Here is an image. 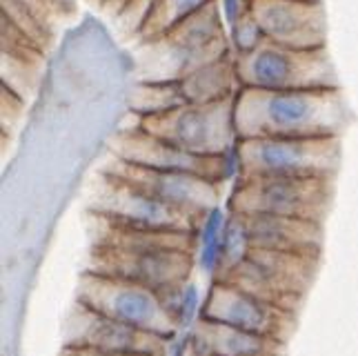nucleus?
I'll return each instance as SVG.
<instances>
[{"mask_svg":"<svg viewBox=\"0 0 358 356\" xmlns=\"http://www.w3.org/2000/svg\"><path fill=\"white\" fill-rule=\"evenodd\" d=\"M234 122L243 138H341L350 122L341 87L267 92L241 87Z\"/></svg>","mask_w":358,"mask_h":356,"instance_id":"nucleus-1","label":"nucleus"},{"mask_svg":"<svg viewBox=\"0 0 358 356\" xmlns=\"http://www.w3.org/2000/svg\"><path fill=\"white\" fill-rule=\"evenodd\" d=\"M227 56H231V45L216 0L165 36L143 43L141 83H180Z\"/></svg>","mask_w":358,"mask_h":356,"instance_id":"nucleus-2","label":"nucleus"},{"mask_svg":"<svg viewBox=\"0 0 358 356\" xmlns=\"http://www.w3.org/2000/svg\"><path fill=\"white\" fill-rule=\"evenodd\" d=\"M341 138H243L236 143V178H334Z\"/></svg>","mask_w":358,"mask_h":356,"instance_id":"nucleus-3","label":"nucleus"},{"mask_svg":"<svg viewBox=\"0 0 358 356\" xmlns=\"http://www.w3.org/2000/svg\"><path fill=\"white\" fill-rule=\"evenodd\" d=\"M316 265L314 256L247 250L238 261L216 269V280H225L296 314L312 285Z\"/></svg>","mask_w":358,"mask_h":356,"instance_id":"nucleus-4","label":"nucleus"},{"mask_svg":"<svg viewBox=\"0 0 358 356\" xmlns=\"http://www.w3.org/2000/svg\"><path fill=\"white\" fill-rule=\"evenodd\" d=\"M234 98L212 105H182L156 116H138L136 127L194 156H234L238 143Z\"/></svg>","mask_w":358,"mask_h":356,"instance_id":"nucleus-5","label":"nucleus"},{"mask_svg":"<svg viewBox=\"0 0 358 356\" xmlns=\"http://www.w3.org/2000/svg\"><path fill=\"white\" fill-rule=\"evenodd\" d=\"M334 178H236L227 201L236 216H282L323 223Z\"/></svg>","mask_w":358,"mask_h":356,"instance_id":"nucleus-6","label":"nucleus"},{"mask_svg":"<svg viewBox=\"0 0 358 356\" xmlns=\"http://www.w3.org/2000/svg\"><path fill=\"white\" fill-rule=\"evenodd\" d=\"M234 63L241 87L267 92L341 87L325 49L299 52L267 41L252 54L234 56Z\"/></svg>","mask_w":358,"mask_h":356,"instance_id":"nucleus-7","label":"nucleus"},{"mask_svg":"<svg viewBox=\"0 0 358 356\" xmlns=\"http://www.w3.org/2000/svg\"><path fill=\"white\" fill-rule=\"evenodd\" d=\"M76 303L125 325L165 339L178 334V323L169 314L160 292L129 280L83 269L76 283Z\"/></svg>","mask_w":358,"mask_h":356,"instance_id":"nucleus-8","label":"nucleus"},{"mask_svg":"<svg viewBox=\"0 0 358 356\" xmlns=\"http://www.w3.org/2000/svg\"><path fill=\"white\" fill-rule=\"evenodd\" d=\"M90 216L103 218L107 223L158 229V232H189L199 234L207 216H196L176 210L152 199L150 194L127 185L125 180L114 178L103 171H96L90 187Z\"/></svg>","mask_w":358,"mask_h":356,"instance_id":"nucleus-9","label":"nucleus"},{"mask_svg":"<svg viewBox=\"0 0 358 356\" xmlns=\"http://www.w3.org/2000/svg\"><path fill=\"white\" fill-rule=\"evenodd\" d=\"M98 171L125 180L127 185L150 194L152 199L196 216H209L218 207L220 185L196 174L141 167L118 161L114 156H109Z\"/></svg>","mask_w":358,"mask_h":356,"instance_id":"nucleus-10","label":"nucleus"},{"mask_svg":"<svg viewBox=\"0 0 358 356\" xmlns=\"http://www.w3.org/2000/svg\"><path fill=\"white\" fill-rule=\"evenodd\" d=\"M201 318L280 343L289 341L296 325L294 312L267 303L225 280H214L209 287L201 308Z\"/></svg>","mask_w":358,"mask_h":356,"instance_id":"nucleus-11","label":"nucleus"},{"mask_svg":"<svg viewBox=\"0 0 358 356\" xmlns=\"http://www.w3.org/2000/svg\"><path fill=\"white\" fill-rule=\"evenodd\" d=\"M87 272L114 276L138 283L156 292H167L187 285L194 269V254L178 250L125 252V250H92Z\"/></svg>","mask_w":358,"mask_h":356,"instance_id":"nucleus-12","label":"nucleus"},{"mask_svg":"<svg viewBox=\"0 0 358 356\" xmlns=\"http://www.w3.org/2000/svg\"><path fill=\"white\" fill-rule=\"evenodd\" d=\"M109 156L141 167L196 174L207 180H214L218 185L231 174V163H236L234 156H218V158L194 156L189 152H182L178 147L152 136V134L143 131L136 125L122 127L114 134L112 141H109Z\"/></svg>","mask_w":358,"mask_h":356,"instance_id":"nucleus-13","label":"nucleus"},{"mask_svg":"<svg viewBox=\"0 0 358 356\" xmlns=\"http://www.w3.org/2000/svg\"><path fill=\"white\" fill-rule=\"evenodd\" d=\"M169 341L171 339L114 321L80 303H73L63 327V348L169 356Z\"/></svg>","mask_w":358,"mask_h":356,"instance_id":"nucleus-14","label":"nucleus"},{"mask_svg":"<svg viewBox=\"0 0 358 356\" xmlns=\"http://www.w3.org/2000/svg\"><path fill=\"white\" fill-rule=\"evenodd\" d=\"M250 14L265 38L287 49H325L327 14L323 0H252Z\"/></svg>","mask_w":358,"mask_h":356,"instance_id":"nucleus-15","label":"nucleus"},{"mask_svg":"<svg viewBox=\"0 0 358 356\" xmlns=\"http://www.w3.org/2000/svg\"><path fill=\"white\" fill-rule=\"evenodd\" d=\"M229 223L238 232L247 250H267L320 259L323 250V223L282 216H236Z\"/></svg>","mask_w":358,"mask_h":356,"instance_id":"nucleus-16","label":"nucleus"},{"mask_svg":"<svg viewBox=\"0 0 358 356\" xmlns=\"http://www.w3.org/2000/svg\"><path fill=\"white\" fill-rule=\"evenodd\" d=\"M92 220V250H125V252H154V250H178L196 254L199 234L189 232H158L138 229L107 223L103 218L90 216Z\"/></svg>","mask_w":358,"mask_h":356,"instance_id":"nucleus-17","label":"nucleus"},{"mask_svg":"<svg viewBox=\"0 0 358 356\" xmlns=\"http://www.w3.org/2000/svg\"><path fill=\"white\" fill-rule=\"evenodd\" d=\"M199 356H285L287 343L199 318L189 336Z\"/></svg>","mask_w":358,"mask_h":356,"instance_id":"nucleus-18","label":"nucleus"},{"mask_svg":"<svg viewBox=\"0 0 358 356\" xmlns=\"http://www.w3.org/2000/svg\"><path fill=\"white\" fill-rule=\"evenodd\" d=\"M178 85L187 105H212L234 98L241 90L234 54L189 73Z\"/></svg>","mask_w":358,"mask_h":356,"instance_id":"nucleus-19","label":"nucleus"},{"mask_svg":"<svg viewBox=\"0 0 358 356\" xmlns=\"http://www.w3.org/2000/svg\"><path fill=\"white\" fill-rule=\"evenodd\" d=\"M212 3H216V0H154V5L147 11V16L138 29L141 43L160 38L169 29H174L176 24H180L194 14H199V11H203Z\"/></svg>","mask_w":358,"mask_h":356,"instance_id":"nucleus-20","label":"nucleus"},{"mask_svg":"<svg viewBox=\"0 0 358 356\" xmlns=\"http://www.w3.org/2000/svg\"><path fill=\"white\" fill-rule=\"evenodd\" d=\"M182 105L187 103H185L178 83H138L129 98V107L136 116L165 114Z\"/></svg>","mask_w":358,"mask_h":356,"instance_id":"nucleus-21","label":"nucleus"},{"mask_svg":"<svg viewBox=\"0 0 358 356\" xmlns=\"http://www.w3.org/2000/svg\"><path fill=\"white\" fill-rule=\"evenodd\" d=\"M265 43H267V38L261 29V24L256 22V18L252 14L243 16L234 27H229V45H231L234 56L252 54Z\"/></svg>","mask_w":358,"mask_h":356,"instance_id":"nucleus-22","label":"nucleus"},{"mask_svg":"<svg viewBox=\"0 0 358 356\" xmlns=\"http://www.w3.org/2000/svg\"><path fill=\"white\" fill-rule=\"evenodd\" d=\"M118 3V16L125 18L129 14H136V24H134V34H138L141 24L147 16V11L154 5V0H116Z\"/></svg>","mask_w":358,"mask_h":356,"instance_id":"nucleus-23","label":"nucleus"},{"mask_svg":"<svg viewBox=\"0 0 358 356\" xmlns=\"http://www.w3.org/2000/svg\"><path fill=\"white\" fill-rule=\"evenodd\" d=\"M218 7L227 27H234L243 16L250 14L252 0H218Z\"/></svg>","mask_w":358,"mask_h":356,"instance_id":"nucleus-24","label":"nucleus"},{"mask_svg":"<svg viewBox=\"0 0 358 356\" xmlns=\"http://www.w3.org/2000/svg\"><path fill=\"white\" fill-rule=\"evenodd\" d=\"M58 356H150V354H125V352H101V350H83V348H63Z\"/></svg>","mask_w":358,"mask_h":356,"instance_id":"nucleus-25","label":"nucleus"},{"mask_svg":"<svg viewBox=\"0 0 358 356\" xmlns=\"http://www.w3.org/2000/svg\"><path fill=\"white\" fill-rule=\"evenodd\" d=\"M96 3H101V5H105V3H116V0H96Z\"/></svg>","mask_w":358,"mask_h":356,"instance_id":"nucleus-26","label":"nucleus"},{"mask_svg":"<svg viewBox=\"0 0 358 356\" xmlns=\"http://www.w3.org/2000/svg\"><path fill=\"white\" fill-rule=\"evenodd\" d=\"M194 356H199V354H194Z\"/></svg>","mask_w":358,"mask_h":356,"instance_id":"nucleus-27","label":"nucleus"}]
</instances>
